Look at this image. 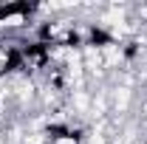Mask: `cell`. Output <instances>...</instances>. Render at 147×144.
<instances>
[{
	"instance_id": "1",
	"label": "cell",
	"mask_w": 147,
	"mask_h": 144,
	"mask_svg": "<svg viewBox=\"0 0 147 144\" xmlns=\"http://www.w3.org/2000/svg\"><path fill=\"white\" fill-rule=\"evenodd\" d=\"M127 99H130V90H119V93H116V105H119V108H125V105H127Z\"/></svg>"
},
{
	"instance_id": "2",
	"label": "cell",
	"mask_w": 147,
	"mask_h": 144,
	"mask_svg": "<svg viewBox=\"0 0 147 144\" xmlns=\"http://www.w3.org/2000/svg\"><path fill=\"white\" fill-rule=\"evenodd\" d=\"M23 23V17L20 14H11V17H6V26H20Z\"/></svg>"
},
{
	"instance_id": "3",
	"label": "cell",
	"mask_w": 147,
	"mask_h": 144,
	"mask_svg": "<svg viewBox=\"0 0 147 144\" xmlns=\"http://www.w3.org/2000/svg\"><path fill=\"white\" fill-rule=\"evenodd\" d=\"M57 144H74V141H71V139H62V141H57Z\"/></svg>"
}]
</instances>
